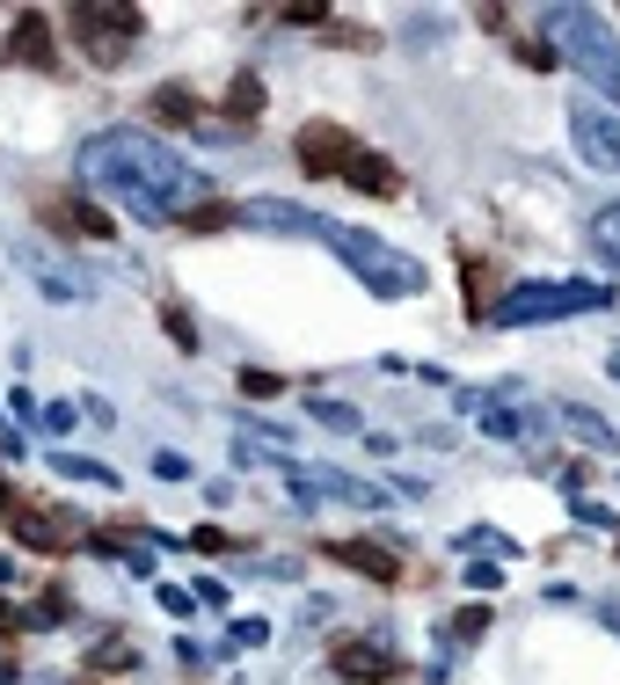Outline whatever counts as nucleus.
<instances>
[{"instance_id":"40","label":"nucleus","mask_w":620,"mask_h":685,"mask_svg":"<svg viewBox=\"0 0 620 685\" xmlns=\"http://www.w3.org/2000/svg\"><path fill=\"white\" fill-rule=\"evenodd\" d=\"M606 372H613V380H620V343H613V357H606Z\"/></svg>"},{"instance_id":"34","label":"nucleus","mask_w":620,"mask_h":685,"mask_svg":"<svg viewBox=\"0 0 620 685\" xmlns=\"http://www.w3.org/2000/svg\"><path fill=\"white\" fill-rule=\"evenodd\" d=\"M467 583H475V591H496V583H504V569H496V562H467Z\"/></svg>"},{"instance_id":"37","label":"nucleus","mask_w":620,"mask_h":685,"mask_svg":"<svg viewBox=\"0 0 620 685\" xmlns=\"http://www.w3.org/2000/svg\"><path fill=\"white\" fill-rule=\"evenodd\" d=\"M409 44H438V15H416V22H409Z\"/></svg>"},{"instance_id":"26","label":"nucleus","mask_w":620,"mask_h":685,"mask_svg":"<svg viewBox=\"0 0 620 685\" xmlns=\"http://www.w3.org/2000/svg\"><path fill=\"white\" fill-rule=\"evenodd\" d=\"M161 329H168V343H176V351H183V357H190V351H197V329H190V314H183L176 299H168V307H161Z\"/></svg>"},{"instance_id":"23","label":"nucleus","mask_w":620,"mask_h":685,"mask_svg":"<svg viewBox=\"0 0 620 685\" xmlns=\"http://www.w3.org/2000/svg\"><path fill=\"white\" fill-rule=\"evenodd\" d=\"M307 416H314L321 430H343V438L358 430V408H351V402H329V394H314V402H307Z\"/></svg>"},{"instance_id":"20","label":"nucleus","mask_w":620,"mask_h":685,"mask_svg":"<svg viewBox=\"0 0 620 685\" xmlns=\"http://www.w3.org/2000/svg\"><path fill=\"white\" fill-rule=\"evenodd\" d=\"M264 110V73H234L227 81V117H256Z\"/></svg>"},{"instance_id":"14","label":"nucleus","mask_w":620,"mask_h":685,"mask_svg":"<svg viewBox=\"0 0 620 685\" xmlns=\"http://www.w3.org/2000/svg\"><path fill=\"white\" fill-rule=\"evenodd\" d=\"M8 66H30V73L52 66V22H44V15L16 22V37H8Z\"/></svg>"},{"instance_id":"36","label":"nucleus","mask_w":620,"mask_h":685,"mask_svg":"<svg viewBox=\"0 0 620 685\" xmlns=\"http://www.w3.org/2000/svg\"><path fill=\"white\" fill-rule=\"evenodd\" d=\"M103 664H110V671H132V650H124V642H110V650H95V671H103Z\"/></svg>"},{"instance_id":"28","label":"nucleus","mask_w":620,"mask_h":685,"mask_svg":"<svg viewBox=\"0 0 620 685\" xmlns=\"http://www.w3.org/2000/svg\"><path fill=\"white\" fill-rule=\"evenodd\" d=\"M569 518H577V526H591V532H613V510L591 504V496H569Z\"/></svg>"},{"instance_id":"21","label":"nucleus","mask_w":620,"mask_h":685,"mask_svg":"<svg viewBox=\"0 0 620 685\" xmlns=\"http://www.w3.org/2000/svg\"><path fill=\"white\" fill-rule=\"evenodd\" d=\"M591 248H599L606 263H620V205H599V211H591Z\"/></svg>"},{"instance_id":"24","label":"nucleus","mask_w":620,"mask_h":685,"mask_svg":"<svg viewBox=\"0 0 620 685\" xmlns=\"http://www.w3.org/2000/svg\"><path fill=\"white\" fill-rule=\"evenodd\" d=\"M461 554H504V562H518V540H504V532L475 526V532H461Z\"/></svg>"},{"instance_id":"29","label":"nucleus","mask_w":620,"mask_h":685,"mask_svg":"<svg viewBox=\"0 0 620 685\" xmlns=\"http://www.w3.org/2000/svg\"><path fill=\"white\" fill-rule=\"evenodd\" d=\"M227 642H234V650H264V642H270V620L241 613V620H234V634H227Z\"/></svg>"},{"instance_id":"9","label":"nucleus","mask_w":620,"mask_h":685,"mask_svg":"<svg viewBox=\"0 0 620 685\" xmlns=\"http://www.w3.org/2000/svg\"><path fill=\"white\" fill-rule=\"evenodd\" d=\"M337 678H351V685H388V678H402V656H394V642L388 634H358V642H337Z\"/></svg>"},{"instance_id":"39","label":"nucleus","mask_w":620,"mask_h":685,"mask_svg":"<svg viewBox=\"0 0 620 685\" xmlns=\"http://www.w3.org/2000/svg\"><path fill=\"white\" fill-rule=\"evenodd\" d=\"M0 583H16V562H8V554H0Z\"/></svg>"},{"instance_id":"35","label":"nucleus","mask_w":620,"mask_h":685,"mask_svg":"<svg viewBox=\"0 0 620 685\" xmlns=\"http://www.w3.org/2000/svg\"><path fill=\"white\" fill-rule=\"evenodd\" d=\"M285 22H321V30H329V8H314V0H292V8H285Z\"/></svg>"},{"instance_id":"6","label":"nucleus","mask_w":620,"mask_h":685,"mask_svg":"<svg viewBox=\"0 0 620 685\" xmlns=\"http://www.w3.org/2000/svg\"><path fill=\"white\" fill-rule=\"evenodd\" d=\"M285 496H292V510H314V504L388 510V504H394L380 481H358V475H343V467H285Z\"/></svg>"},{"instance_id":"7","label":"nucleus","mask_w":620,"mask_h":685,"mask_svg":"<svg viewBox=\"0 0 620 685\" xmlns=\"http://www.w3.org/2000/svg\"><path fill=\"white\" fill-rule=\"evenodd\" d=\"M569 146L585 154V168L620 176V110L591 103V95H569Z\"/></svg>"},{"instance_id":"17","label":"nucleus","mask_w":620,"mask_h":685,"mask_svg":"<svg viewBox=\"0 0 620 685\" xmlns=\"http://www.w3.org/2000/svg\"><path fill=\"white\" fill-rule=\"evenodd\" d=\"M44 467H52L59 481H89V489L117 496V467H103V459H81V453H44Z\"/></svg>"},{"instance_id":"10","label":"nucleus","mask_w":620,"mask_h":685,"mask_svg":"<svg viewBox=\"0 0 620 685\" xmlns=\"http://www.w3.org/2000/svg\"><path fill=\"white\" fill-rule=\"evenodd\" d=\"M241 227H264V233H300V241H314L321 211L285 205V197H256V205H241Z\"/></svg>"},{"instance_id":"38","label":"nucleus","mask_w":620,"mask_h":685,"mask_svg":"<svg viewBox=\"0 0 620 685\" xmlns=\"http://www.w3.org/2000/svg\"><path fill=\"white\" fill-rule=\"evenodd\" d=\"M0 685H22V671H16V664H0Z\"/></svg>"},{"instance_id":"33","label":"nucleus","mask_w":620,"mask_h":685,"mask_svg":"<svg viewBox=\"0 0 620 685\" xmlns=\"http://www.w3.org/2000/svg\"><path fill=\"white\" fill-rule=\"evenodd\" d=\"M73 416H81L73 402H52V408H44V430H52V438H66V430H73Z\"/></svg>"},{"instance_id":"1","label":"nucleus","mask_w":620,"mask_h":685,"mask_svg":"<svg viewBox=\"0 0 620 685\" xmlns=\"http://www.w3.org/2000/svg\"><path fill=\"white\" fill-rule=\"evenodd\" d=\"M81 183H89L103 205L146 219V227H176V219L213 205V183L197 176L183 154H168L161 139L132 132V124H110V132H95V139L81 146Z\"/></svg>"},{"instance_id":"11","label":"nucleus","mask_w":620,"mask_h":685,"mask_svg":"<svg viewBox=\"0 0 620 685\" xmlns=\"http://www.w3.org/2000/svg\"><path fill=\"white\" fill-rule=\"evenodd\" d=\"M321 554H329V562H343V569H358L365 583H394V577H402L394 547H380V540H329Z\"/></svg>"},{"instance_id":"18","label":"nucleus","mask_w":620,"mask_h":685,"mask_svg":"<svg viewBox=\"0 0 620 685\" xmlns=\"http://www.w3.org/2000/svg\"><path fill=\"white\" fill-rule=\"evenodd\" d=\"M16 627H30V634H44V627H66V591H37V598H30V613H22Z\"/></svg>"},{"instance_id":"5","label":"nucleus","mask_w":620,"mask_h":685,"mask_svg":"<svg viewBox=\"0 0 620 685\" xmlns=\"http://www.w3.org/2000/svg\"><path fill=\"white\" fill-rule=\"evenodd\" d=\"M66 22L81 30V52H89V66H124V52H132V37L146 30V15L140 8H124V0H73L66 8Z\"/></svg>"},{"instance_id":"3","label":"nucleus","mask_w":620,"mask_h":685,"mask_svg":"<svg viewBox=\"0 0 620 685\" xmlns=\"http://www.w3.org/2000/svg\"><path fill=\"white\" fill-rule=\"evenodd\" d=\"M540 30H548L555 52L585 73L599 95H613V110H620V37L606 30L599 8H540Z\"/></svg>"},{"instance_id":"8","label":"nucleus","mask_w":620,"mask_h":685,"mask_svg":"<svg viewBox=\"0 0 620 685\" xmlns=\"http://www.w3.org/2000/svg\"><path fill=\"white\" fill-rule=\"evenodd\" d=\"M351 154H358V139L343 132V124H329V117H314V124H300V132H292V160H300L307 176H343V168H351Z\"/></svg>"},{"instance_id":"27","label":"nucleus","mask_w":620,"mask_h":685,"mask_svg":"<svg viewBox=\"0 0 620 685\" xmlns=\"http://www.w3.org/2000/svg\"><path fill=\"white\" fill-rule=\"evenodd\" d=\"M518 59H526L533 73H548V66H562V52H555L548 37H518Z\"/></svg>"},{"instance_id":"15","label":"nucleus","mask_w":620,"mask_h":685,"mask_svg":"<svg viewBox=\"0 0 620 685\" xmlns=\"http://www.w3.org/2000/svg\"><path fill=\"white\" fill-rule=\"evenodd\" d=\"M555 423H562L569 438H585L591 453H620V430L599 416V408H585V402H562V408H555Z\"/></svg>"},{"instance_id":"30","label":"nucleus","mask_w":620,"mask_h":685,"mask_svg":"<svg viewBox=\"0 0 620 685\" xmlns=\"http://www.w3.org/2000/svg\"><path fill=\"white\" fill-rule=\"evenodd\" d=\"M190 547H197V554H234L241 540H234V532H219V526H197V532H190Z\"/></svg>"},{"instance_id":"31","label":"nucleus","mask_w":620,"mask_h":685,"mask_svg":"<svg viewBox=\"0 0 620 685\" xmlns=\"http://www.w3.org/2000/svg\"><path fill=\"white\" fill-rule=\"evenodd\" d=\"M161 613L190 620V613H197V591H183V583H161Z\"/></svg>"},{"instance_id":"32","label":"nucleus","mask_w":620,"mask_h":685,"mask_svg":"<svg viewBox=\"0 0 620 685\" xmlns=\"http://www.w3.org/2000/svg\"><path fill=\"white\" fill-rule=\"evenodd\" d=\"M154 475L161 481H190V459H183V453H154Z\"/></svg>"},{"instance_id":"16","label":"nucleus","mask_w":620,"mask_h":685,"mask_svg":"<svg viewBox=\"0 0 620 685\" xmlns=\"http://www.w3.org/2000/svg\"><path fill=\"white\" fill-rule=\"evenodd\" d=\"M30 278H37V292H44V299H73V307L95 299V278H81L73 263H44V256H30Z\"/></svg>"},{"instance_id":"4","label":"nucleus","mask_w":620,"mask_h":685,"mask_svg":"<svg viewBox=\"0 0 620 685\" xmlns=\"http://www.w3.org/2000/svg\"><path fill=\"white\" fill-rule=\"evenodd\" d=\"M606 284H585V278H533V284H512V292L489 307L496 329H540V321H569V314H599L606 307Z\"/></svg>"},{"instance_id":"22","label":"nucleus","mask_w":620,"mask_h":685,"mask_svg":"<svg viewBox=\"0 0 620 685\" xmlns=\"http://www.w3.org/2000/svg\"><path fill=\"white\" fill-rule=\"evenodd\" d=\"M482 627H489V605H461V613L445 620L438 642H445V650H453V642H482Z\"/></svg>"},{"instance_id":"2","label":"nucleus","mask_w":620,"mask_h":685,"mask_svg":"<svg viewBox=\"0 0 620 685\" xmlns=\"http://www.w3.org/2000/svg\"><path fill=\"white\" fill-rule=\"evenodd\" d=\"M314 241L329 248V256H337V263L351 270V278L365 284V292H380V299H416V292L431 284L424 270H416V263L402 256V248H388L380 233H365V227H337V219H321Z\"/></svg>"},{"instance_id":"19","label":"nucleus","mask_w":620,"mask_h":685,"mask_svg":"<svg viewBox=\"0 0 620 685\" xmlns=\"http://www.w3.org/2000/svg\"><path fill=\"white\" fill-rule=\"evenodd\" d=\"M146 110H154V124H197L190 89H154V95H146Z\"/></svg>"},{"instance_id":"25","label":"nucleus","mask_w":620,"mask_h":685,"mask_svg":"<svg viewBox=\"0 0 620 685\" xmlns=\"http://www.w3.org/2000/svg\"><path fill=\"white\" fill-rule=\"evenodd\" d=\"M234 387H241L248 402H278V394H285V380H278V372H264V365H248L241 380H234Z\"/></svg>"},{"instance_id":"12","label":"nucleus","mask_w":620,"mask_h":685,"mask_svg":"<svg viewBox=\"0 0 620 685\" xmlns=\"http://www.w3.org/2000/svg\"><path fill=\"white\" fill-rule=\"evenodd\" d=\"M44 227H59V233H89V241H110V211H95V205H81V197H44Z\"/></svg>"},{"instance_id":"13","label":"nucleus","mask_w":620,"mask_h":685,"mask_svg":"<svg viewBox=\"0 0 620 685\" xmlns=\"http://www.w3.org/2000/svg\"><path fill=\"white\" fill-rule=\"evenodd\" d=\"M343 183H351V190H365V197H402V168H394L388 154H365V146L351 154Z\"/></svg>"},{"instance_id":"41","label":"nucleus","mask_w":620,"mask_h":685,"mask_svg":"<svg viewBox=\"0 0 620 685\" xmlns=\"http://www.w3.org/2000/svg\"><path fill=\"white\" fill-rule=\"evenodd\" d=\"M0 438H8V430H0Z\"/></svg>"}]
</instances>
